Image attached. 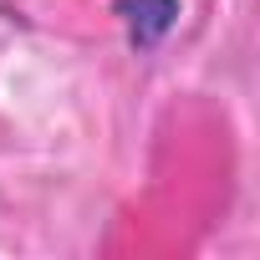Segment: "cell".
Listing matches in <instances>:
<instances>
[{"label": "cell", "instance_id": "6da1fadb", "mask_svg": "<svg viewBox=\"0 0 260 260\" xmlns=\"http://www.w3.org/2000/svg\"><path fill=\"white\" fill-rule=\"evenodd\" d=\"M117 21L138 51H153L179 26V0H117Z\"/></svg>", "mask_w": 260, "mask_h": 260}]
</instances>
